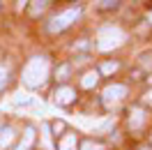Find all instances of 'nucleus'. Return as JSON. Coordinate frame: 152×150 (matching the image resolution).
Instances as JSON below:
<instances>
[{
    "label": "nucleus",
    "instance_id": "f03ea898",
    "mask_svg": "<svg viewBox=\"0 0 152 150\" xmlns=\"http://www.w3.org/2000/svg\"><path fill=\"white\" fill-rule=\"evenodd\" d=\"M127 42V35L120 26H102L97 32V49L99 51H113Z\"/></svg>",
    "mask_w": 152,
    "mask_h": 150
},
{
    "label": "nucleus",
    "instance_id": "4468645a",
    "mask_svg": "<svg viewBox=\"0 0 152 150\" xmlns=\"http://www.w3.org/2000/svg\"><path fill=\"white\" fill-rule=\"evenodd\" d=\"M7 85V69L5 67H0V90Z\"/></svg>",
    "mask_w": 152,
    "mask_h": 150
},
{
    "label": "nucleus",
    "instance_id": "f257e3e1",
    "mask_svg": "<svg viewBox=\"0 0 152 150\" xmlns=\"http://www.w3.org/2000/svg\"><path fill=\"white\" fill-rule=\"evenodd\" d=\"M48 74H51V62L44 56H35L26 62L21 79H23V83L28 85V88H39V85L46 83Z\"/></svg>",
    "mask_w": 152,
    "mask_h": 150
},
{
    "label": "nucleus",
    "instance_id": "aec40b11",
    "mask_svg": "<svg viewBox=\"0 0 152 150\" xmlns=\"http://www.w3.org/2000/svg\"><path fill=\"white\" fill-rule=\"evenodd\" d=\"M148 16H150V21H152V12H150V14H148Z\"/></svg>",
    "mask_w": 152,
    "mask_h": 150
},
{
    "label": "nucleus",
    "instance_id": "ddd939ff",
    "mask_svg": "<svg viewBox=\"0 0 152 150\" xmlns=\"http://www.w3.org/2000/svg\"><path fill=\"white\" fill-rule=\"evenodd\" d=\"M30 5H32V7H30V10H32V14H39V12H44V10H46V7L51 5V2L42 0V2H30Z\"/></svg>",
    "mask_w": 152,
    "mask_h": 150
},
{
    "label": "nucleus",
    "instance_id": "f3484780",
    "mask_svg": "<svg viewBox=\"0 0 152 150\" xmlns=\"http://www.w3.org/2000/svg\"><path fill=\"white\" fill-rule=\"evenodd\" d=\"M67 74H69V67H67V65H62L60 69H58V79H65Z\"/></svg>",
    "mask_w": 152,
    "mask_h": 150
},
{
    "label": "nucleus",
    "instance_id": "6e6552de",
    "mask_svg": "<svg viewBox=\"0 0 152 150\" xmlns=\"http://www.w3.org/2000/svg\"><path fill=\"white\" fill-rule=\"evenodd\" d=\"M58 150H76V134L74 132H67L60 136L58 141Z\"/></svg>",
    "mask_w": 152,
    "mask_h": 150
},
{
    "label": "nucleus",
    "instance_id": "423d86ee",
    "mask_svg": "<svg viewBox=\"0 0 152 150\" xmlns=\"http://www.w3.org/2000/svg\"><path fill=\"white\" fill-rule=\"evenodd\" d=\"M143 125H145V111L141 106H132V111H129V127L132 129H141Z\"/></svg>",
    "mask_w": 152,
    "mask_h": 150
},
{
    "label": "nucleus",
    "instance_id": "a211bd4d",
    "mask_svg": "<svg viewBox=\"0 0 152 150\" xmlns=\"http://www.w3.org/2000/svg\"><path fill=\"white\" fill-rule=\"evenodd\" d=\"M138 150H152V146H141Z\"/></svg>",
    "mask_w": 152,
    "mask_h": 150
},
{
    "label": "nucleus",
    "instance_id": "1a4fd4ad",
    "mask_svg": "<svg viewBox=\"0 0 152 150\" xmlns=\"http://www.w3.org/2000/svg\"><path fill=\"white\" fill-rule=\"evenodd\" d=\"M32 143H35V129H32V127H26V132H23V136H21L16 150H30Z\"/></svg>",
    "mask_w": 152,
    "mask_h": 150
},
{
    "label": "nucleus",
    "instance_id": "9b49d317",
    "mask_svg": "<svg viewBox=\"0 0 152 150\" xmlns=\"http://www.w3.org/2000/svg\"><path fill=\"white\" fill-rule=\"evenodd\" d=\"M118 62H104L102 65V69H99V74H113V72H118Z\"/></svg>",
    "mask_w": 152,
    "mask_h": 150
},
{
    "label": "nucleus",
    "instance_id": "39448f33",
    "mask_svg": "<svg viewBox=\"0 0 152 150\" xmlns=\"http://www.w3.org/2000/svg\"><path fill=\"white\" fill-rule=\"evenodd\" d=\"M74 99H76V90L69 88V85H60V88H56V93H53V102L58 106H67V104H72Z\"/></svg>",
    "mask_w": 152,
    "mask_h": 150
},
{
    "label": "nucleus",
    "instance_id": "9d476101",
    "mask_svg": "<svg viewBox=\"0 0 152 150\" xmlns=\"http://www.w3.org/2000/svg\"><path fill=\"white\" fill-rule=\"evenodd\" d=\"M97 83H99V72H97V69L86 72V74H83V79H81V85H83V88H95Z\"/></svg>",
    "mask_w": 152,
    "mask_h": 150
},
{
    "label": "nucleus",
    "instance_id": "f8f14e48",
    "mask_svg": "<svg viewBox=\"0 0 152 150\" xmlns=\"http://www.w3.org/2000/svg\"><path fill=\"white\" fill-rule=\"evenodd\" d=\"M81 150H104L102 143H95V141H83L81 143Z\"/></svg>",
    "mask_w": 152,
    "mask_h": 150
},
{
    "label": "nucleus",
    "instance_id": "dca6fc26",
    "mask_svg": "<svg viewBox=\"0 0 152 150\" xmlns=\"http://www.w3.org/2000/svg\"><path fill=\"white\" fill-rule=\"evenodd\" d=\"M120 2H97V7L99 10H111V7H118Z\"/></svg>",
    "mask_w": 152,
    "mask_h": 150
},
{
    "label": "nucleus",
    "instance_id": "2eb2a0df",
    "mask_svg": "<svg viewBox=\"0 0 152 150\" xmlns=\"http://www.w3.org/2000/svg\"><path fill=\"white\" fill-rule=\"evenodd\" d=\"M51 129H53V134H56V136H58L60 132L65 129V122H60V120H58V122H53V125H51Z\"/></svg>",
    "mask_w": 152,
    "mask_h": 150
},
{
    "label": "nucleus",
    "instance_id": "6ab92c4d",
    "mask_svg": "<svg viewBox=\"0 0 152 150\" xmlns=\"http://www.w3.org/2000/svg\"><path fill=\"white\" fill-rule=\"evenodd\" d=\"M148 83H150V85H152V76H148Z\"/></svg>",
    "mask_w": 152,
    "mask_h": 150
},
{
    "label": "nucleus",
    "instance_id": "0eeeda50",
    "mask_svg": "<svg viewBox=\"0 0 152 150\" xmlns=\"http://www.w3.org/2000/svg\"><path fill=\"white\" fill-rule=\"evenodd\" d=\"M14 136H16V129H14V127H2V129H0V150L10 148Z\"/></svg>",
    "mask_w": 152,
    "mask_h": 150
},
{
    "label": "nucleus",
    "instance_id": "7ed1b4c3",
    "mask_svg": "<svg viewBox=\"0 0 152 150\" xmlns=\"http://www.w3.org/2000/svg\"><path fill=\"white\" fill-rule=\"evenodd\" d=\"M78 16H81V7H78V5H76V7H67L65 12L56 14L53 19L48 21V30H51V32H62V30H67L72 23H76Z\"/></svg>",
    "mask_w": 152,
    "mask_h": 150
},
{
    "label": "nucleus",
    "instance_id": "20e7f679",
    "mask_svg": "<svg viewBox=\"0 0 152 150\" xmlns=\"http://www.w3.org/2000/svg\"><path fill=\"white\" fill-rule=\"evenodd\" d=\"M124 95H127V85L122 83H111L104 88V93H102V99H104L106 106H113V104H118L120 99H122Z\"/></svg>",
    "mask_w": 152,
    "mask_h": 150
}]
</instances>
